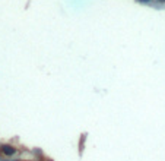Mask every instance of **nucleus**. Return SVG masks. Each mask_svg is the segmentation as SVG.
<instances>
[{
	"instance_id": "3",
	"label": "nucleus",
	"mask_w": 165,
	"mask_h": 161,
	"mask_svg": "<svg viewBox=\"0 0 165 161\" xmlns=\"http://www.w3.org/2000/svg\"><path fill=\"white\" fill-rule=\"evenodd\" d=\"M158 2H164V3H165V0H158Z\"/></svg>"
},
{
	"instance_id": "2",
	"label": "nucleus",
	"mask_w": 165,
	"mask_h": 161,
	"mask_svg": "<svg viewBox=\"0 0 165 161\" xmlns=\"http://www.w3.org/2000/svg\"><path fill=\"white\" fill-rule=\"evenodd\" d=\"M137 2H140V3H149L151 0H137Z\"/></svg>"
},
{
	"instance_id": "1",
	"label": "nucleus",
	"mask_w": 165,
	"mask_h": 161,
	"mask_svg": "<svg viewBox=\"0 0 165 161\" xmlns=\"http://www.w3.org/2000/svg\"><path fill=\"white\" fill-rule=\"evenodd\" d=\"M2 152L6 154V155H13L15 152H16V149L13 147H10V145H3L2 147Z\"/></svg>"
}]
</instances>
